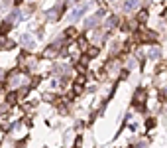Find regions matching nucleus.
I'll use <instances>...</instances> for the list:
<instances>
[{"instance_id":"1","label":"nucleus","mask_w":167,"mask_h":148,"mask_svg":"<svg viewBox=\"0 0 167 148\" xmlns=\"http://www.w3.org/2000/svg\"><path fill=\"white\" fill-rule=\"evenodd\" d=\"M63 10H65V4L61 2L59 6H55V8H51V10L45 12V18L53 22V20H57V18H61V16H63Z\"/></svg>"},{"instance_id":"2","label":"nucleus","mask_w":167,"mask_h":148,"mask_svg":"<svg viewBox=\"0 0 167 148\" xmlns=\"http://www.w3.org/2000/svg\"><path fill=\"white\" fill-rule=\"evenodd\" d=\"M138 40L144 42V44H151V42H155V32H145L144 28H142L138 32Z\"/></svg>"},{"instance_id":"3","label":"nucleus","mask_w":167,"mask_h":148,"mask_svg":"<svg viewBox=\"0 0 167 148\" xmlns=\"http://www.w3.org/2000/svg\"><path fill=\"white\" fill-rule=\"evenodd\" d=\"M63 44V42H61ZM61 44H53V46L45 47L43 51V57H49V59H53V57H57V53H59V49H61Z\"/></svg>"},{"instance_id":"4","label":"nucleus","mask_w":167,"mask_h":148,"mask_svg":"<svg viewBox=\"0 0 167 148\" xmlns=\"http://www.w3.org/2000/svg\"><path fill=\"white\" fill-rule=\"evenodd\" d=\"M145 97H147L145 89H140V91H136V95H134V107H138V105H144Z\"/></svg>"},{"instance_id":"5","label":"nucleus","mask_w":167,"mask_h":148,"mask_svg":"<svg viewBox=\"0 0 167 148\" xmlns=\"http://www.w3.org/2000/svg\"><path fill=\"white\" fill-rule=\"evenodd\" d=\"M20 42H22V44H24V46H26V47H30V49H32V47L35 46V42H33V38H32V36H28V34H24V36H22V40H20Z\"/></svg>"},{"instance_id":"6","label":"nucleus","mask_w":167,"mask_h":148,"mask_svg":"<svg viewBox=\"0 0 167 148\" xmlns=\"http://www.w3.org/2000/svg\"><path fill=\"white\" fill-rule=\"evenodd\" d=\"M147 18H149L147 10H140V12H138V18H136V20H138V24H145V22H147Z\"/></svg>"},{"instance_id":"7","label":"nucleus","mask_w":167,"mask_h":148,"mask_svg":"<svg viewBox=\"0 0 167 148\" xmlns=\"http://www.w3.org/2000/svg\"><path fill=\"white\" fill-rule=\"evenodd\" d=\"M85 83H87V75H85V73H79L77 79H75V85H77V87H83Z\"/></svg>"},{"instance_id":"8","label":"nucleus","mask_w":167,"mask_h":148,"mask_svg":"<svg viewBox=\"0 0 167 148\" xmlns=\"http://www.w3.org/2000/svg\"><path fill=\"white\" fill-rule=\"evenodd\" d=\"M16 101H18V95H16L14 91L6 95V105H16Z\"/></svg>"},{"instance_id":"9","label":"nucleus","mask_w":167,"mask_h":148,"mask_svg":"<svg viewBox=\"0 0 167 148\" xmlns=\"http://www.w3.org/2000/svg\"><path fill=\"white\" fill-rule=\"evenodd\" d=\"M85 10H87V6H85V8H77V10L71 14V20H79V18H81V16L85 14Z\"/></svg>"},{"instance_id":"10","label":"nucleus","mask_w":167,"mask_h":148,"mask_svg":"<svg viewBox=\"0 0 167 148\" xmlns=\"http://www.w3.org/2000/svg\"><path fill=\"white\" fill-rule=\"evenodd\" d=\"M10 22H2L0 24V36H4V34H8V32H10Z\"/></svg>"},{"instance_id":"11","label":"nucleus","mask_w":167,"mask_h":148,"mask_svg":"<svg viewBox=\"0 0 167 148\" xmlns=\"http://www.w3.org/2000/svg\"><path fill=\"white\" fill-rule=\"evenodd\" d=\"M159 56H161V49H159V47H151V49H149V57H151V59H157Z\"/></svg>"},{"instance_id":"12","label":"nucleus","mask_w":167,"mask_h":148,"mask_svg":"<svg viewBox=\"0 0 167 148\" xmlns=\"http://www.w3.org/2000/svg\"><path fill=\"white\" fill-rule=\"evenodd\" d=\"M138 4H140V0H128L126 6H124V10H132V8H136Z\"/></svg>"},{"instance_id":"13","label":"nucleus","mask_w":167,"mask_h":148,"mask_svg":"<svg viewBox=\"0 0 167 148\" xmlns=\"http://www.w3.org/2000/svg\"><path fill=\"white\" fill-rule=\"evenodd\" d=\"M116 24H118V18H116V16H110V18H108V22H106V28L110 30V28L116 26Z\"/></svg>"},{"instance_id":"14","label":"nucleus","mask_w":167,"mask_h":148,"mask_svg":"<svg viewBox=\"0 0 167 148\" xmlns=\"http://www.w3.org/2000/svg\"><path fill=\"white\" fill-rule=\"evenodd\" d=\"M96 22H98V16H92V18H89V20L85 22V26H87V28H92Z\"/></svg>"},{"instance_id":"15","label":"nucleus","mask_w":167,"mask_h":148,"mask_svg":"<svg viewBox=\"0 0 167 148\" xmlns=\"http://www.w3.org/2000/svg\"><path fill=\"white\" fill-rule=\"evenodd\" d=\"M77 36V30L75 28H67L65 30V38H75Z\"/></svg>"},{"instance_id":"16","label":"nucleus","mask_w":167,"mask_h":148,"mask_svg":"<svg viewBox=\"0 0 167 148\" xmlns=\"http://www.w3.org/2000/svg\"><path fill=\"white\" fill-rule=\"evenodd\" d=\"M16 20H20V12H18V10H16V12H12V14H10V18H8V22H16Z\"/></svg>"},{"instance_id":"17","label":"nucleus","mask_w":167,"mask_h":148,"mask_svg":"<svg viewBox=\"0 0 167 148\" xmlns=\"http://www.w3.org/2000/svg\"><path fill=\"white\" fill-rule=\"evenodd\" d=\"M79 47H81V49H87V47H89V44H87V38H79Z\"/></svg>"},{"instance_id":"18","label":"nucleus","mask_w":167,"mask_h":148,"mask_svg":"<svg viewBox=\"0 0 167 148\" xmlns=\"http://www.w3.org/2000/svg\"><path fill=\"white\" fill-rule=\"evenodd\" d=\"M98 56V47H89V57H96Z\"/></svg>"},{"instance_id":"19","label":"nucleus","mask_w":167,"mask_h":148,"mask_svg":"<svg viewBox=\"0 0 167 148\" xmlns=\"http://www.w3.org/2000/svg\"><path fill=\"white\" fill-rule=\"evenodd\" d=\"M145 126H147V130H149V128H153V126H155V121H153V119H147Z\"/></svg>"},{"instance_id":"20","label":"nucleus","mask_w":167,"mask_h":148,"mask_svg":"<svg viewBox=\"0 0 167 148\" xmlns=\"http://www.w3.org/2000/svg\"><path fill=\"white\" fill-rule=\"evenodd\" d=\"M39 81H41V77H37V75H35V77L32 79V87H37V85H39Z\"/></svg>"},{"instance_id":"21","label":"nucleus","mask_w":167,"mask_h":148,"mask_svg":"<svg viewBox=\"0 0 167 148\" xmlns=\"http://www.w3.org/2000/svg\"><path fill=\"white\" fill-rule=\"evenodd\" d=\"M22 2H24V0H14V4H16V6H20Z\"/></svg>"}]
</instances>
